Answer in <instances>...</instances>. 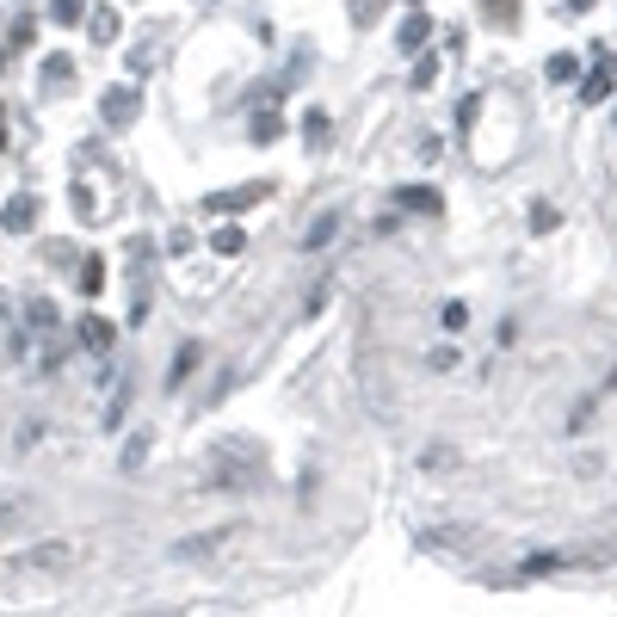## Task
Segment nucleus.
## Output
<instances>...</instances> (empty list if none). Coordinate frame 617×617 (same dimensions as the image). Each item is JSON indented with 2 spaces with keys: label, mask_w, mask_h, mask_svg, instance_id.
<instances>
[{
  "label": "nucleus",
  "mask_w": 617,
  "mask_h": 617,
  "mask_svg": "<svg viewBox=\"0 0 617 617\" xmlns=\"http://www.w3.org/2000/svg\"><path fill=\"white\" fill-rule=\"evenodd\" d=\"M81 346H87V352H112V321L87 315V321H81Z\"/></svg>",
  "instance_id": "20e7f679"
},
{
  "label": "nucleus",
  "mask_w": 617,
  "mask_h": 617,
  "mask_svg": "<svg viewBox=\"0 0 617 617\" xmlns=\"http://www.w3.org/2000/svg\"><path fill=\"white\" fill-rule=\"evenodd\" d=\"M611 93H617V62L593 68V75H587V87H580V99H587V105H599V99H611Z\"/></svg>",
  "instance_id": "7ed1b4c3"
},
{
  "label": "nucleus",
  "mask_w": 617,
  "mask_h": 617,
  "mask_svg": "<svg viewBox=\"0 0 617 617\" xmlns=\"http://www.w3.org/2000/svg\"><path fill=\"white\" fill-rule=\"evenodd\" d=\"M81 290H87V297H93V290H105V266H99V260L81 266Z\"/></svg>",
  "instance_id": "f8f14e48"
},
{
  "label": "nucleus",
  "mask_w": 617,
  "mask_h": 617,
  "mask_svg": "<svg viewBox=\"0 0 617 617\" xmlns=\"http://www.w3.org/2000/svg\"><path fill=\"white\" fill-rule=\"evenodd\" d=\"M68 562H75V543L50 537V543H31V550H19V556L7 562V574H13V580H38V574H62Z\"/></svg>",
  "instance_id": "f257e3e1"
},
{
  "label": "nucleus",
  "mask_w": 617,
  "mask_h": 617,
  "mask_svg": "<svg viewBox=\"0 0 617 617\" xmlns=\"http://www.w3.org/2000/svg\"><path fill=\"white\" fill-rule=\"evenodd\" d=\"M50 13H56L62 25H75V19H87V7H81V0H50Z\"/></svg>",
  "instance_id": "9d476101"
},
{
  "label": "nucleus",
  "mask_w": 617,
  "mask_h": 617,
  "mask_svg": "<svg viewBox=\"0 0 617 617\" xmlns=\"http://www.w3.org/2000/svg\"><path fill=\"white\" fill-rule=\"evenodd\" d=\"M482 13H488V19H506V25H513V19H519V0H482Z\"/></svg>",
  "instance_id": "1a4fd4ad"
},
{
  "label": "nucleus",
  "mask_w": 617,
  "mask_h": 617,
  "mask_svg": "<svg viewBox=\"0 0 617 617\" xmlns=\"http://www.w3.org/2000/svg\"><path fill=\"white\" fill-rule=\"evenodd\" d=\"M87 31H93L99 44H112V38H118V13H105V7H99V13H87Z\"/></svg>",
  "instance_id": "423d86ee"
},
{
  "label": "nucleus",
  "mask_w": 617,
  "mask_h": 617,
  "mask_svg": "<svg viewBox=\"0 0 617 617\" xmlns=\"http://www.w3.org/2000/svg\"><path fill=\"white\" fill-rule=\"evenodd\" d=\"M334 229H340V216H321L315 235H303V241H309V247H328V241H334Z\"/></svg>",
  "instance_id": "9b49d317"
},
{
  "label": "nucleus",
  "mask_w": 617,
  "mask_h": 617,
  "mask_svg": "<svg viewBox=\"0 0 617 617\" xmlns=\"http://www.w3.org/2000/svg\"><path fill=\"white\" fill-rule=\"evenodd\" d=\"M247 241H241V229H216V253H241Z\"/></svg>",
  "instance_id": "ddd939ff"
},
{
  "label": "nucleus",
  "mask_w": 617,
  "mask_h": 617,
  "mask_svg": "<svg viewBox=\"0 0 617 617\" xmlns=\"http://www.w3.org/2000/svg\"><path fill=\"white\" fill-rule=\"evenodd\" d=\"M0 223H7V229H31V223H38V198H13Z\"/></svg>",
  "instance_id": "39448f33"
},
{
  "label": "nucleus",
  "mask_w": 617,
  "mask_h": 617,
  "mask_svg": "<svg viewBox=\"0 0 617 617\" xmlns=\"http://www.w3.org/2000/svg\"><path fill=\"white\" fill-rule=\"evenodd\" d=\"M253 198H266V186H247V192H223V198H210V210H241Z\"/></svg>",
  "instance_id": "0eeeda50"
},
{
  "label": "nucleus",
  "mask_w": 617,
  "mask_h": 617,
  "mask_svg": "<svg viewBox=\"0 0 617 617\" xmlns=\"http://www.w3.org/2000/svg\"><path fill=\"white\" fill-rule=\"evenodd\" d=\"M136 112H142V93H136V87H112V93H105V105H99V118L112 124V130L136 124Z\"/></svg>",
  "instance_id": "f03ea898"
},
{
  "label": "nucleus",
  "mask_w": 617,
  "mask_h": 617,
  "mask_svg": "<svg viewBox=\"0 0 617 617\" xmlns=\"http://www.w3.org/2000/svg\"><path fill=\"white\" fill-rule=\"evenodd\" d=\"M550 81H574V56H556V62H550Z\"/></svg>",
  "instance_id": "2eb2a0df"
},
{
  "label": "nucleus",
  "mask_w": 617,
  "mask_h": 617,
  "mask_svg": "<svg viewBox=\"0 0 617 617\" xmlns=\"http://www.w3.org/2000/svg\"><path fill=\"white\" fill-rule=\"evenodd\" d=\"M253 136L272 142V136H278V118H272V112H260V118H253Z\"/></svg>",
  "instance_id": "4468645a"
},
{
  "label": "nucleus",
  "mask_w": 617,
  "mask_h": 617,
  "mask_svg": "<svg viewBox=\"0 0 617 617\" xmlns=\"http://www.w3.org/2000/svg\"><path fill=\"white\" fill-rule=\"evenodd\" d=\"M426 38H432V25H426V19H420V13H414V19H408V25H402V50H420V44H426Z\"/></svg>",
  "instance_id": "6e6552de"
},
{
  "label": "nucleus",
  "mask_w": 617,
  "mask_h": 617,
  "mask_svg": "<svg viewBox=\"0 0 617 617\" xmlns=\"http://www.w3.org/2000/svg\"><path fill=\"white\" fill-rule=\"evenodd\" d=\"M414 7H420V0H414Z\"/></svg>",
  "instance_id": "dca6fc26"
}]
</instances>
